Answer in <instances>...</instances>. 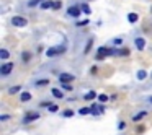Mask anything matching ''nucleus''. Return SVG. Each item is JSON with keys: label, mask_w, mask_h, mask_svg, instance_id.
<instances>
[{"label": "nucleus", "mask_w": 152, "mask_h": 135, "mask_svg": "<svg viewBox=\"0 0 152 135\" xmlns=\"http://www.w3.org/2000/svg\"><path fill=\"white\" fill-rule=\"evenodd\" d=\"M39 117H41V112H38V111H26V114H25V117H23V124H31V122L38 121Z\"/></svg>", "instance_id": "423d86ee"}, {"label": "nucleus", "mask_w": 152, "mask_h": 135, "mask_svg": "<svg viewBox=\"0 0 152 135\" xmlns=\"http://www.w3.org/2000/svg\"><path fill=\"white\" fill-rule=\"evenodd\" d=\"M61 88L64 90V91H67V93H70V91H74V86H72V83H61Z\"/></svg>", "instance_id": "393cba45"}, {"label": "nucleus", "mask_w": 152, "mask_h": 135, "mask_svg": "<svg viewBox=\"0 0 152 135\" xmlns=\"http://www.w3.org/2000/svg\"><path fill=\"white\" fill-rule=\"evenodd\" d=\"M105 111H106V109H105V106H103L102 103H100V114H105Z\"/></svg>", "instance_id": "f704fd0d"}, {"label": "nucleus", "mask_w": 152, "mask_h": 135, "mask_svg": "<svg viewBox=\"0 0 152 135\" xmlns=\"http://www.w3.org/2000/svg\"><path fill=\"white\" fill-rule=\"evenodd\" d=\"M12 25H13L15 28H26L28 20L25 17H21V15H13V17H12Z\"/></svg>", "instance_id": "39448f33"}, {"label": "nucleus", "mask_w": 152, "mask_h": 135, "mask_svg": "<svg viewBox=\"0 0 152 135\" xmlns=\"http://www.w3.org/2000/svg\"><path fill=\"white\" fill-rule=\"evenodd\" d=\"M126 129V122L124 121H119L118 122V130H124Z\"/></svg>", "instance_id": "2f4dec72"}, {"label": "nucleus", "mask_w": 152, "mask_h": 135, "mask_svg": "<svg viewBox=\"0 0 152 135\" xmlns=\"http://www.w3.org/2000/svg\"><path fill=\"white\" fill-rule=\"evenodd\" d=\"M13 70H15V64L13 62H4L2 65H0V75L2 77H8L10 73H13Z\"/></svg>", "instance_id": "20e7f679"}, {"label": "nucleus", "mask_w": 152, "mask_h": 135, "mask_svg": "<svg viewBox=\"0 0 152 135\" xmlns=\"http://www.w3.org/2000/svg\"><path fill=\"white\" fill-rule=\"evenodd\" d=\"M145 46H147V41H145V38H142V36H136V38H134V47L139 51V52H142V51L145 49Z\"/></svg>", "instance_id": "0eeeda50"}, {"label": "nucleus", "mask_w": 152, "mask_h": 135, "mask_svg": "<svg viewBox=\"0 0 152 135\" xmlns=\"http://www.w3.org/2000/svg\"><path fill=\"white\" fill-rule=\"evenodd\" d=\"M67 51V44H61V46H54V47H49V49L46 51V57H57L61 56V54H64Z\"/></svg>", "instance_id": "7ed1b4c3"}, {"label": "nucleus", "mask_w": 152, "mask_h": 135, "mask_svg": "<svg viewBox=\"0 0 152 135\" xmlns=\"http://www.w3.org/2000/svg\"><path fill=\"white\" fill-rule=\"evenodd\" d=\"M147 103H151V104H152V96H149V98H147Z\"/></svg>", "instance_id": "e433bc0d"}, {"label": "nucleus", "mask_w": 152, "mask_h": 135, "mask_svg": "<svg viewBox=\"0 0 152 135\" xmlns=\"http://www.w3.org/2000/svg\"><path fill=\"white\" fill-rule=\"evenodd\" d=\"M92 47H93V38H88V41H87V44H85V49H83V54L87 56Z\"/></svg>", "instance_id": "b1692460"}, {"label": "nucleus", "mask_w": 152, "mask_h": 135, "mask_svg": "<svg viewBox=\"0 0 152 135\" xmlns=\"http://www.w3.org/2000/svg\"><path fill=\"white\" fill-rule=\"evenodd\" d=\"M123 43H124V39H123L121 36L113 38V39L110 41V44H111V46H115V47H121V46H123Z\"/></svg>", "instance_id": "2eb2a0df"}, {"label": "nucleus", "mask_w": 152, "mask_h": 135, "mask_svg": "<svg viewBox=\"0 0 152 135\" xmlns=\"http://www.w3.org/2000/svg\"><path fill=\"white\" fill-rule=\"evenodd\" d=\"M61 8H62V2H61V0H54L53 2V10H61Z\"/></svg>", "instance_id": "c85d7f7f"}, {"label": "nucleus", "mask_w": 152, "mask_h": 135, "mask_svg": "<svg viewBox=\"0 0 152 135\" xmlns=\"http://www.w3.org/2000/svg\"><path fill=\"white\" fill-rule=\"evenodd\" d=\"M116 99H118V96H116V95H111V96H110V101H116Z\"/></svg>", "instance_id": "c9c22d12"}, {"label": "nucleus", "mask_w": 152, "mask_h": 135, "mask_svg": "<svg viewBox=\"0 0 152 135\" xmlns=\"http://www.w3.org/2000/svg\"><path fill=\"white\" fill-rule=\"evenodd\" d=\"M31 57H33V54H31L30 51H23V52H21V62L28 64L31 60Z\"/></svg>", "instance_id": "ddd939ff"}, {"label": "nucleus", "mask_w": 152, "mask_h": 135, "mask_svg": "<svg viewBox=\"0 0 152 135\" xmlns=\"http://www.w3.org/2000/svg\"><path fill=\"white\" fill-rule=\"evenodd\" d=\"M128 21H129L131 25L137 23V21H139V15H137V13H134V12H131V13H128Z\"/></svg>", "instance_id": "aec40b11"}, {"label": "nucleus", "mask_w": 152, "mask_h": 135, "mask_svg": "<svg viewBox=\"0 0 152 135\" xmlns=\"http://www.w3.org/2000/svg\"><path fill=\"white\" fill-rule=\"evenodd\" d=\"M74 80H75V75H72V73H69V72L59 73V83H72Z\"/></svg>", "instance_id": "6e6552de"}, {"label": "nucleus", "mask_w": 152, "mask_h": 135, "mask_svg": "<svg viewBox=\"0 0 152 135\" xmlns=\"http://www.w3.org/2000/svg\"><path fill=\"white\" fill-rule=\"evenodd\" d=\"M51 104H53V101H43L39 106H41V108H49Z\"/></svg>", "instance_id": "72a5a7b5"}, {"label": "nucleus", "mask_w": 152, "mask_h": 135, "mask_svg": "<svg viewBox=\"0 0 152 135\" xmlns=\"http://www.w3.org/2000/svg\"><path fill=\"white\" fill-rule=\"evenodd\" d=\"M61 116H62L64 119H70V117H74V116H75V112H74L72 109H64V111L61 112Z\"/></svg>", "instance_id": "4be33fe9"}, {"label": "nucleus", "mask_w": 152, "mask_h": 135, "mask_svg": "<svg viewBox=\"0 0 152 135\" xmlns=\"http://www.w3.org/2000/svg\"><path fill=\"white\" fill-rule=\"evenodd\" d=\"M49 83H51L49 78H36V80H33L34 88H44V86H49Z\"/></svg>", "instance_id": "1a4fd4ad"}, {"label": "nucleus", "mask_w": 152, "mask_h": 135, "mask_svg": "<svg viewBox=\"0 0 152 135\" xmlns=\"http://www.w3.org/2000/svg\"><path fill=\"white\" fill-rule=\"evenodd\" d=\"M80 8H82V12L85 15H90L92 13V8H90V5L87 4V2H82V4H80Z\"/></svg>", "instance_id": "5701e85b"}, {"label": "nucleus", "mask_w": 152, "mask_h": 135, "mask_svg": "<svg viewBox=\"0 0 152 135\" xmlns=\"http://www.w3.org/2000/svg\"><path fill=\"white\" fill-rule=\"evenodd\" d=\"M90 23V20L88 18H85V20H80V21H75V26L79 28V26H87V25Z\"/></svg>", "instance_id": "7c9ffc66"}, {"label": "nucleus", "mask_w": 152, "mask_h": 135, "mask_svg": "<svg viewBox=\"0 0 152 135\" xmlns=\"http://www.w3.org/2000/svg\"><path fill=\"white\" fill-rule=\"evenodd\" d=\"M82 8H80V4H74V5H69L66 8V15L69 18H74V20H79L80 15H82Z\"/></svg>", "instance_id": "f257e3e1"}, {"label": "nucleus", "mask_w": 152, "mask_h": 135, "mask_svg": "<svg viewBox=\"0 0 152 135\" xmlns=\"http://www.w3.org/2000/svg\"><path fill=\"white\" fill-rule=\"evenodd\" d=\"M8 119H10V116H8V114H2V116H0V122H7Z\"/></svg>", "instance_id": "473e14b6"}, {"label": "nucleus", "mask_w": 152, "mask_h": 135, "mask_svg": "<svg viewBox=\"0 0 152 135\" xmlns=\"http://www.w3.org/2000/svg\"><path fill=\"white\" fill-rule=\"evenodd\" d=\"M113 56V47H106V46H100L98 49H96V56H95V60L96 62H102V60H105L106 57Z\"/></svg>", "instance_id": "f03ea898"}, {"label": "nucleus", "mask_w": 152, "mask_h": 135, "mask_svg": "<svg viewBox=\"0 0 152 135\" xmlns=\"http://www.w3.org/2000/svg\"><path fill=\"white\" fill-rule=\"evenodd\" d=\"M96 101L102 103V104H103V103H108V101H110V96H108V95H105V93H102V95H98Z\"/></svg>", "instance_id": "a878e982"}, {"label": "nucleus", "mask_w": 152, "mask_h": 135, "mask_svg": "<svg viewBox=\"0 0 152 135\" xmlns=\"http://www.w3.org/2000/svg\"><path fill=\"white\" fill-rule=\"evenodd\" d=\"M18 91H21V85H15L8 90V95H17Z\"/></svg>", "instance_id": "cd10ccee"}, {"label": "nucleus", "mask_w": 152, "mask_h": 135, "mask_svg": "<svg viewBox=\"0 0 152 135\" xmlns=\"http://www.w3.org/2000/svg\"><path fill=\"white\" fill-rule=\"evenodd\" d=\"M51 95L54 96V98L56 99H64V96H66V91H64L62 88H56V86H53V88H51Z\"/></svg>", "instance_id": "9d476101"}, {"label": "nucleus", "mask_w": 152, "mask_h": 135, "mask_svg": "<svg viewBox=\"0 0 152 135\" xmlns=\"http://www.w3.org/2000/svg\"><path fill=\"white\" fill-rule=\"evenodd\" d=\"M43 2H44V0H28V2H26V7H28V8H36V7H39Z\"/></svg>", "instance_id": "6ab92c4d"}, {"label": "nucleus", "mask_w": 152, "mask_h": 135, "mask_svg": "<svg viewBox=\"0 0 152 135\" xmlns=\"http://www.w3.org/2000/svg\"><path fill=\"white\" fill-rule=\"evenodd\" d=\"M96 98H98V95H96L93 90H90L88 93H85V95H83V101H93V99H96Z\"/></svg>", "instance_id": "9b49d317"}, {"label": "nucleus", "mask_w": 152, "mask_h": 135, "mask_svg": "<svg viewBox=\"0 0 152 135\" xmlns=\"http://www.w3.org/2000/svg\"><path fill=\"white\" fill-rule=\"evenodd\" d=\"M8 59H10V52H8V49L2 47V49H0V60H4V62H7Z\"/></svg>", "instance_id": "dca6fc26"}, {"label": "nucleus", "mask_w": 152, "mask_h": 135, "mask_svg": "<svg viewBox=\"0 0 152 135\" xmlns=\"http://www.w3.org/2000/svg\"><path fill=\"white\" fill-rule=\"evenodd\" d=\"M151 78H152V72H151Z\"/></svg>", "instance_id": "4c0bfd02"}, {"label": "nucleus", "mask_w": 152, "mask_h": 135, "mask_svg": "<svg viewBox=\"0 0 152 135\" xmlns=\"http://www.w3.org/2000/svg\"><path fill=\"white\" fill-rule=\"evenodd\" d=\"M53 2L54 0H44L43 4L39 5L41 10H53Z\"/></svg>", "instance_id": "a211bd4d"}, {"label": "nucleus", "mask_w": 152, "mask_h": 135, "mask_svg": "<svg viewBox=\"0 0 152 135\" xmlns=\"http://www.w3.org/2000/svg\"><path fill=\"white\" fill-rule=\"evenodd\" d=\"M90 109H92V114L93 116H100V103H92V106H90Z\"/></svg>", "instance_id": "412c9836"}, {"label": "nucleus", "mask_w": 152, "mask_h": 135, "mask_svg": "<svg viewBox=\"0 0 152 135\" xmlns=\"http://www.w3.org/2000/svg\"><path fill=\"white\" fill-rule=\"evenodd\" d=\"M145 116H147V111H145V109H144V111H139L137 114L132 116V122H139L141 119H144Z\"/></svg>", "instance_id": "f3484780"}, {"label": "nucleus", "mask_w": 152, "mask_h": 135, "mask_svg": "<svg viewBox=\"0 0 152 135\" xmlns=\"http://www.w3.org/2000/svg\"><path fill=\"white\" fill-rule=\"evenodd\" d=\"M147 77H149V73L147 72H145V70H137V72H136V78H137L139 80V82H144V80L145 78H147Z\"/></svg>", "instance_id": "4468645a"}, {"label": "nucleus", "mask_w": 152, "mask_h": 135, "mask_svg": "<svg viewBox=\"0 0 152 135\" xmlns=\"http://www.w3.org/2000/svg\"><path fill=\"white\" fill-rule=\"evenodd\" d=\"M77 112H79V116H88V114H92V109L90 108H80Z\"/></svg>", "instance_id": "bb28decb"}, {"label": "nucleus", "mask_w": 152, "mask_h": 135, "mask_svg": "<svg viewBox=\"0 0 152 135\" xmlns=\"http://www.w3.org/2000/svg\"><path fill=\"white\" fill-rule=\"evenodd\" d=\"M31 98H33V95H31L30 91H23V93L20 95V101H21V103H30Z\"/></svg>", "instance_id": "f8f14e48"}, {"label": "nucleus", "mask_w": 152, "mask_h": 135, "mask_svg": "<svg viewBox=\"0 0 152 135\" xmlns=\"http://www.w3.org/2000/svg\"><path fill=\"white\" fill-rule=\"evenodd\" d=\"M57 111H59V106H57V104H54V103L49 106V108H48V112H51V114H56Z\"/></svg>", "instance_id": "c756f323"}]
</instances>
